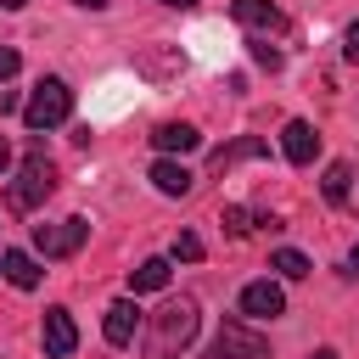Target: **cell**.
Returning <instances> with one entry per match:
<instances>
[{"label":"cell","mask_w":359,"mask_h":359,"mask_svg":"<svg viewBox=\"0 0 359 359\" xmlns=\"http://www.w3.org/2000/svg\"><path fill=\"white\" fill-rule=\"evenodd\" d=\"M73 6H84V11H101V6H107V0H73Z\"/></svg>","instance_id":"obj_25"},{"label":"cell","mask_w":359,"mask_h":359,"mask_svg":"<svg viewBox=\"0 0 359 359\" xmlns=\"http://www.w3.org/2000/svg\"><path fill=\"white\" fill-rule=\"evenodd\" d=\"M230 11H236V22H241V28H258V34L286 28V17H280V6H275V0H236Z\"/></svg>","instance_id":"obj_10"},{"label":"cell","mask_w":359,"mask_h":359,"mask_svg":"<svg viewBox=\"0 0 359 359\" xmlns=\"http://www.w3.org/2000/svg\"><path fill=\"white\" fill-rule=\"evenodd\" d=\"M280 151H286V163H314L320 157V135H314V123L309 118H292L286 129H280Z\"/></svg>","instance_id":"obj_9"},{"label":"cell","mask_w":359,"mask_h":359,"mask_svg":"<svg viewBox=\"0 0 359 359\" xmlns=\"http://www.w3.org/2000/svg\"><path fill=\"white\" fill-rule=\"evenodd\" d=\"M252 56H258L264 67H280V50H269V45H252Z\"/></svg>","instance_id":"obj_22"},{"label":"cell","mask_w":359,"mask_h":359,"mask_svg":"<svg viewBox=\"0 0 359 359\" xmlns=\"http://www.w3.org/2000/svg\"><path fill=\"white\" fill-rule=\"evenodd\" d=\"M39 337H45V353H50V359H67V353L79 348V325H73V314H67V309H45Z\"/></svg>","instance_id":"obj_8"},{"label":"cell","mask_w":359,"mask_h":359,"mask_svg":"<svg viewBox=\"0 0 359 359\" xmlns=\"http://www.w3.org/2000/svg\"><path fill=\"white\" fill-rule=\"evenodd\" d=\"M50 191H56V168H50V157H45V151H28V157L17 163V180H11V208H17V213H34Z\"/></svg>","instance_id":"obj_3"},{"label":"cell","mask_w":359,"mask_h":359,"mask_svg":"<svg viewBox=\"0 0 359 359\" xmlns=\"http://www.w3.org/2000/svg\"><path fill=\"white\" fill-rule=\"evenodd\" d=\"M264 151H269V140H264V135H241V140L219 146L208 163H213V174H224V168H236V163H247V157H264Z\"/></svg>","instance_id":"obj_12"},{"label":"cell","mask_w":359,"mask_h":359,"mask_svg":"<svg viewBox=\"0 0 359 359\" xmlns=\"http://www.w3.org/2000/svg\"><path fill=\"white\" fill-rule=\"evenodd\" d=\"M11 168V146H6V135H0V174Z\"/></svg>","instance_id":"obj_23"},{"label":"cell","mask_w":359,"mask_h":359,"mask_svg":"<svg viewBox=\"0 0 359 359\" xmlns=\"http://www.w3.org/2000/svg\"><path fill=\"white\" fill-rule=\"evenodd\" d=\"M353 269H359V247H353Z\"/></svg>","instance_id":"obj_28"},{"label":"cell","mask_w":359,"mask_h":359,"mask_svg":"<svg viewBox=\"0 0 359 359\" xmlns=\"http://www.w3.org/2000/svg\"><path fill=\"white\" fill-rule=\"evenodd\" d=\"M174 258H180V264H196V258H202V236H196V230H180V236H174Z\"/></svg>","instance_id":"obj_18"},{"label":"cell","mask_w":359,"mask_h":359,"mask_svg":"<svg viewBox=\"0 0 359 359\" xmlns=\"http://www.w3.org/2000/svg\"><path fill=\"white\" fill-rule=\"evenodd\" d=\"M196 325H202V314H196L191 297L163 303L157 314H146V353H151V359H174V353L196 337Z\"/></svg>","instance_id":"obj_1"},{"label":"cell","mask_w":359,"mask_h":359,"mask_svg":"<svg viewBox=\"0 0 359 359\" xmlns=\"http://www.w3.org/2000/svg\"><path fill=\"white\" fill-rule=\"evenodd\" d=\"M342 56L359 62V22H348V34H342Z\"/></svg>","instance_id":"obj_21"},{"label":"cell","mask_w":359,"mask_h":359,"mask_svg":"<svg viewBox=\"0 0 359 359\" xmlns=\"http://www.w3.org/2000/svg\"><path fill=\"white\" fill-rule=\"evenodd\" d=\"M348 185H353V168H348V163H331V168H325V180H320L325 202H348Z\"/></svg>","instance_id":"obj_17"},{"label":"cell","mask_w":359,"mask_h":359,"mask_svg":"<svg viewBox=\"0 0 359 359\" xmlns=\"http://www.w3.org/2000/svg\"><path fill=\"white\" fill-rule=\"evenodd\" d=\"M22 6H28V0H0V11H22Z\"/></svg>","instance_id":"obj_24"},{"label":"cell","mask_w":359,"mask_h":359,"mask_svg":"<svg viewBox=\"0 0 359 359\" xmlns=\"http://www.w3.org/2000/svg\"><path fill=\"white\" fill-rule=\"evenodd\" d=\"M269 269H275V275H280V280H303V275H309V269H314V264H309V258H303V252H297V247H280V252H275V258H269Z\"/></svg>","instance_id":"obj_16"},{"label":"cell","mask_w":359,"mask_h":359,"mask_svg":"<svg viewBox=\"0 0 359 359\" xmlns=\"http://www.w3.org/2000/svg\"><path fill=\"white\" fill-rule=\"evenodd\" d=\"M140 325H146V314L135 309V297H118V303L107 309V320H101V331H107L112 348H129V342L140 337Z\"/></svg>","instance_id":"obj_7"},{"label":"cell","mask_w":359,"mask_h":359,"mask_svg":"<svg viewBox=\"0 0 359 359\" xmlns=\"http://www.w3.org/2000/svg\"><path fill=\"white\" fill-rule=\"evenodd\" d=\"M163 6H180V11H191V6H196V0H163Z\"/></svg>","instance_id":"obj_27"},{"label":"cell","mask_w":359,"mask_h":359,"mask_svg":"<svg viewBox=\"0 0 359 359\" xmlns=\"http://www.w3.org/2000/svg\"><path fill=\"white\" fill-rule=\"evenodd\" d=\"M241 314L247 320H275V314H286V292L275 280H247L241 286Z\"/></svg>","instance_id":"obj_6"},{"label":"cell","mask_w":359,"mask_h":359,"mask_svg":"<svg viewBox=\"0 0 359 359\" xmlns=\"http://www.w3.org/2000/svg\"><path fill=\"white\" fill-rule=\"evenodd\" d=\"M67 118H73V90H67V79H39L34 95L22 101V123H28V129H56V123H67Z\"/></svg>","instance_id":"obj_2"},{"label":"cell","mask_w":359,"mask_h":359,"mask_svg":"<svg viewBox=\"0 0 359 359\" xmlns=\"http://www.w3.org/2000/svg\"><path fill=\"white\" fill-rule=\"evenodd\" d=\"M151 146H157V151H196L202 135H196L191 123H157V129H151Z\"/></svg>","instance_id":"obj_14"},{"label":"cell","mask_w":359,"mask_h":359,"mask_svg":"<svg viewBox=\"0 0 359 359\" xmlns=\"http://www.w3.org/2000/svg\"><path fill=\"white\" fill-rule=\"evenodd\" d=\"M90 241V219H62V224H34V247L45 252V258H73L79 247Z\"/></svg>","instance_id":"obj_4"},{"label":"cell","mask_w":359,"mask_h":359,"mask_svg":"<svg viewBox=\"0 0 359 359\" xmlns=\"http://www.w3.org/2000/svg\"><path fill=\"white\" fill-rule=\"evenodd\" d=\"M224 230H230V236H247V230H252V213H247V208H224Z\"/></svg>","instance_id":"obj_19"},{"label":"cell","mask_w":359,"mask_h":359,"mask_svg":"<svg viewBox=\"0 0 359 359\" xmlns=\"http://www.w3.org/2000/svg\"><path fill=\"white\" fill-rule=\"evenodd\" d=\"M17 67H22V56H17V50H11V45H0V84H6V79H11V73H17Z\"/></svg>","instance_id":"obj_20"},{"label":"cell","mask_w":359,"mask_h":359,"mask_svg":"<svg viewBox=\"0 0 359 359\" xmlns=\"http://www.w3.org/2000/svg\"><path fill=\"white\" fill-rule=\"evenodd\" d=\"M168 275H174V269H168V258H146L140 269H129V292H135V297H140V292H163V286H168Z\"/></svg>","instance_id":"obj_15"},{"label":"cell","mask_w":359,"mask_h":359,"mask_svg":"<svg viewBox=\"0 0 359 359\" xmlns=\"http://www.w3.org/2000/svg\"><path fill=\"white\" fill-rule=\"evenodd\" d=\"M208 359H269V342L258 331H247L241 320H224L219 337H213V348H208Z\"/></svg>","instance_id":"obj_5"},{"label":"cell","mask_w":359,"mask_h":359,"mask_svg":"<svg viewBox=\"0 0 359 359\" xmlns=\"http://www.w3.org/2000/svg\"><path fill=\"white\" fill-rule=\"evenodd\" d=\"M309 359H337V353H331V348H314V353H309Z\"/></svg>","instance_id":"obj_26"},{"label":"cell","mask_w":359,"mask_h":359,"mask_svg":"<svg viewBox=\"0 0 359 359\" xmlns=\"http://www.w3.org/2000/svg\"><path fill=\"white\" fill-rule=\"evenodd\" d=\"M0 275H6L17 292H34V286H39V258L22 252V247H11V252H0Z\"/></svg>","instance_id":"obj_11"},{"label":"cell","mask_w":359,"mask_h":359,"mask_svg":"<svg viewBox=\"0 0 359 359\" xmlns=\"http://www.w3.org/2000/svg\"><path fill=\"white\" fill-rule=\"evenodd\" d=\"M151 185H157L163 196H185V191H191V168L174 163V157H157V163H151Z\"/></svg>","instance_id":"obj_13"}]
</instances>
